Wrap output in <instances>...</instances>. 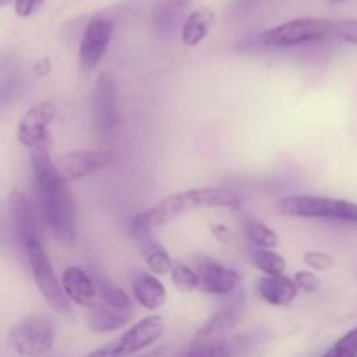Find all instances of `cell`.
I'll list each match as a JSON object with an SVG mask.
<instances>
[{"mask_svg": "<svg viewBox=\"0 0 357 357\" xmlns=\"http://www.w3.org/2000/svg\"><path fill=\"white\" fill-rule=\"evenodd\" d=\"M30 160L45 223L59 243L73 244L77 239V202L68 181L59 174L47 149L31 150Z\"/></svg>", "mask_w": 357, "mask_h": 357, "instance_id": "obj_1", "label": "cell"}, {"mask_svg": "<svg viewBox=\"0 0 357 357\" xmlns=\"http://www.w3.org/2000/svg\"><path fill=\"white\" fill-rule=\"evenodd\" d=\"M244 194L227 187H195L178 192L146 209L153 229L167 225L178 216L201 209H239Z\"/></svg>", "mask_w": 357, "mask_h": 357, "instance_id": "obj_2", "label": "cell"}, {"mask_svg": "<svg viewBox=\"0 0 357 357\" xmlns=\"http://www.w3.org/2000/svg\"><path fill=\"white\" fill-rule=\"evenodd\" d=\"M278 213L291 218L333 220L357 225V202L324 195H288L278 202Z\"/></svg>", "mask_w": 357, "mask_h": 357, "instance_id": "obj_3", "label": "cell"}, {"mask_svg": "<svg viewBox=\"0 0 357 357\" xmlns=\"http://www.w3.org/2000/svg\"><path fill=\"white\" fill-rule=\"evenodd\" d=\"M24 255L28 258L30 271L33 274V281L37 284V289L40 291L42 298L47 302V305L56 314H59V316H70L72 314L70 300L66 298L65 291H63L61 281L56 278L54 268H52L51 260H49L40 241H33V243L28 244L24 248Z\"/></svg>", "mask_w": 357, "mask_h": 357, "instance_id": "obj_4", "label": "cell"}, {"mask_svg": "<svg viewBox=\"0 0 357 357\" xmlns=\"http://www.w3.org/2000/svg\"><path fill=\"white\" fill-rule=\"evenodd\" d=\"M335 33V21L324 17H296L264 31L261 44L268 47H295L326 38Z\"/></svg>", "mask_w": 357, "mask_h": 357, "instance_id": "obj_5", "label": "cell"}, {"mask_svg": "<svg viewBox=\"0 0 357 357\" xmlns=\"http://www.w3.org/2000/svg\"><path fill=\"white\" fill-rule=\"evenodd\" d=\"M10 347L21 357H40L52 351L56 328L44 316H26L9 330Z\"/></svg>", "mask_w": 357, "mask_h": 357, "instance_id": "obj_6", "label": "cell"}, {"mask_svg": "<svg viewBox=\"0 0 357 357\" xmlns=\"http://www.w3.org/2000/svg\"><path fill=\"white\" fill-rule=\"evenodd\" d=\"M164 330H166V324L160 316L143 317L121 337L89 352L86 357H128L138 354V352L152 347L162 337Z\"/></svg>", "mask_w": 357, "mask_h": 357, "instance_id": "obj_7", "label": "cell"}, {"mask_svg": "<svg viewBox=\"0 0 357 357\" xmlns=\"http://www.w3.org/2000/svg\"><path fill=\"white\" fill-rule=\"evenodd\" d=\"M93 122L100 131H114L122 124L121 98L114 75L108 72L100 73L91 101Z\"/></svg>", "mask_w": 357, "mask_h": 357, "instance_id": "obj_8", "label": "cell"}, {"mask_svg": "<svg viewBox=\"0 0 357 357\" xmlns=\"http://www.w3.org/2000/svg\"><path fill=\"white\" fill-rule=\"evenodd\" d=\"M56 119V105L52 101H40L24 112L17 124V139L30 150L47 149L51 143L49 126Z\"/></svg>", "mask_w": 357, "mask_h": 357, "instance_id": "obj_9", "label": "cell"}, {"mask_svg": "<svg viewBox=\"0 0 357 357\" xmlns=\"http://www.w3.org/2000/svg\"><path fill=\"white\" fill-rule=\"evenodd\" d=\"M194 268L199 275V289L206 295L230 296L241 284L239 272L225 267L208 255H197Z\"/></svg>", "mask_w": 357, "mask_h": 357, "instance_id": "obj_10", "label": "cell"}, {"mask_svg": "<svg viewBox=\"0 0 357 357\" xmlns=\"http://www.w3.org/2000/svg\"><path fill=\"white\" fill-rule=\"evenodd\" d=\"M114 35V23L108 17L96 16L89 21L79 45V65L84 72L96 68L103 59Z\"/></svg>", "mask_w": 357, "mask_h": 357, "instance_id": "obj_11", "label": "cell"}, {"mask_svg": "<svg viewBox=\"0 0 357 357\" xmlns=\"http://www.w3.org/2000/svg\"><path fill=\"white\" fill-rule=\"evenodd\" d=\"M54 162L59 174L66 181H72L105 169L112 162V155L105 150H73L59 155Z\"/></svg>", "mask_w": 357, "mask_h": 357, "instance_id": "obj_12", "label": "cell"}, {"mask_svg": "<svg viewBox=\"0 0 357 357\" xmlns=\"http://www.w3.org/2000/svg\"><path fill=\"white\" fill-rule=\"evenodd\" d=\"M9 211L14 237L23 250L33 241H40L38 239V220L35 215V208L23 192H10Z\"/></svg>", "mask_w": 357, "mask_h": 357, "instance_id": "obj_13", "label": "cell"}, {"mask_svg": "<svg viewBox=\"0 0 357 357\" xmlns=\"http://www.w3.org/2000/svg\"><path fill=\"white\" fill-rule=\"evenodd\" d=\"M243 300H236L234 303H227L220 310H216L204 324L197 330L194 337V344H206V342H222L236 330L243 321Z\"/></svg>", "mask_w": 357, "mask_h": 357, "instance_id": "obj_14", "label": "cell"}, {"mask_svg": "<svg viewBox=\"0 0 357 357\" xmlns=\"http://www.w3.org/2000/svg\"><path fill=\"white\" fill-rule=\"evenodd\" d=\"M61 286L66 298L84 309H93L98 300V289L94 279L84 268L72 265L65 268L61 275Z\"/></svg>", "mask_w": 357, "mask_h": 357, "instance_id": "obj_15", "label": "cell"}, {"mask_svg": "<svg viewBox=\"0 0 357 357\" xmlns=\"http://www.w3.org/2000/svg\"><path fill=\"white\" fill-rule=\"evenodd\" d=\"M258 296L271 307H288L298 296L300 289L296 288L293 278L286 274L261 275L257 281Z\"/></svg>", "mask_w": 357, "mask_h": 357, "instance_id": "obj_16", "label": "cell"}, {"mask_svg": "<svg viewBox=\"0 0 357 357\" xmlns=\"http://www.w3.org/2000/svg\"><path fill=\"white\" fill-rule=\"evenodd\" d=\"M132 296L146 310H159L167 302L166 286L150 272H136L131 281Z\"/></svg>", "mask_w": 357, "mask_h": 357, "instance_id": "obj_17", "label": "cell"}, {"mask_svg": "<svg viewBox=\"0 0 357 357\" xmlns=\"http://www.w3.org/2000/svg\"><path fill=\"white\" fill-rule=\"evenodd\" d=\"M192 0H157L152 7V23L159 33L169 35L180 26Z\"/></svg>", "mask_w": 357, "mask_h": 357, "instance_id": "obj_18", "label": "cell"}, {"mask_svg": "<svg viewBox=\"0 0 357 357\" xmlns=\"http://www.w3.org/2000/svg\"><path fill=\"white\" fill-rule=\"evenodd\" d=\"M215 13L209 7L195 9L194 13L185 17L183 24H181V42L188 47L199 45L209 35L213 24H215Z\"/></svg>", "mask_w": 357, "mask_h": 357, "instance_id": "obj_19", "label": "cell"}, {"mask_svg": "<svg viewBox=\"0 0 357 357\" xmlns=\"http://www.w3.org/2000/svg\"><path fill=\"white\" fill-rule=\"evenodd\" d=\"M132 312L131 310H121L115 307L101 303L89 309V328L94 333H110L124 328L126 324L131 323Z\"/></svg>", "mask_w": 357, "mask_h": 357, "instance_id": "obj_20", "label": "cell"}, {"mask_svg": "<svg viewBox=\"0 0 357 357\" xmlns=\"http://www.w3.org/2000/svg\"><path fill=\"white\" fill-rule=\"evenodd\" d=\"M142 253L145 257L146 268H149L150 274L157 275V278L159 275L171 274V271L174 267L173 258H171V255L157 241H152V243L142 246Z\"/></svg>", "mask_w": 357, "mask_h": 357, "instance_id": "obj_21", "label": "cell"}, {"mask_svg": "<svg viewBox=\"0 0 357 357\" xmlns=\"http://www.w3.org/2000/svg\"><path fill=\"white\" fill-rule=\"evenodd\" d=\"M96 289H98V296H101L103 303L107 305L115 307V309H121V310H131L132 302H131V296L128 295L124 288H121L119 284H115L114 281H110L108 278L105 275H100L96 278Z\"/></svg>", "mask_w": 357, "mask_h": 357, "instance_id": "obj_22", "label": "cell"}, {"mask_svg": "<svg viewBox=\"0 0 357 357\" xmlns=\"http://www.w3.org/2000/svg\"><path fill=\"white\" fill-rule=\"evenodd\" d=\"M244 236L257 250H274L279 244L278 232L260 220H246L244 222Z\"/></svg>", "mask_w": 357, "mask_h": 357, "instance_id": "obj_23", "label": "cell"}, {"mask_svg": "<svg viewBox=\"0 0 357 357\" xmlns=\"http://www.w3.org/2000/svg\"><path fill=\"white\" fill-rule=\"evenodd\" d=\"M251 264L264 275H279L286 272V258L274 250H257L251 255Z\"/></svg>", "mask_w": 357, "mask_h": 357, "instance_id": "obj_24", "label": "cell"}, {"mask_svg": "<svg viewBox=\"0 0 357 357\" xmlns=\"http://www.w3.org/2000/svg\"><path fill=\"white\" fill-rule=\"evenodd\" d=\"M178 357H234L232 345L222 342H206V344H194Z\"/></svg>", "mask_w": 357, "mask_h": 357, "instance_id": "obj_25", "label": "cell"}, {"mask_svg": "<svg viewBox=\"0 0 357 357\" xmlns=\"http://www.w3.org/2000/svg\"><path fill=\"white\" fill-rule=\"evenodd\" d=\"M171 281H173L174 288L180 289L183 293H190L194 289H199V275L194 267L187 264H174L173 271H171Z\"/></svg>", "mask_w": 357, "mask_h": 357, "instance_id": "obj_26", "label": "cell"}, {"mask_svg": "<svg viewBox=\"0 0 357 357\" xmlns=\"http://www.w3.org/2000/svg\"><path fill=\"white\" fill-rule=\"evenodd\" d=\"M321 357H357V326L338 338Z\"/></svg>", "mask_w": 357, "mask_h": 357, "instance_id": "obj_27", "label": "cell"}, {"mask_svg": "<svg viewBox=\"0 0 357 357\" xmlns=\"http://www.w3.org/2000/svg\"><path fill=\"white\" fill-rule=\"evenodd\" d=\"M303 261H305L307 267L314 272H326L335 267V258L331 257V255L324 253V251H307V253L303 255Z\"/></svg>", "mask_w": 357, "mask_h": 357, "instance_id": "obj_28", "label": "cell"}, {"mask_svg": "<svg viewBox=\"0 0 357 357\" xmlns=\"http://www.w3.org/2000/svg\"><path fill=\"white\" fill-rule=\"evenodd\" d=\"M293 281H295L296 288L300 291L305 293H316L321 284L319 278H317L314 271H296L295 275H293Z\"/></svg>", "mask_w": 357, "mask_h": 357, "instance_id": "obj_29", "label": "cell"}, {"mask_svg": "<svg viewBox=\"0 0 357 357\" xmlns=\"http://www.w3.org/2000/svg\"><path fill=\"white\" fill-rule=\"evenodd\" d=\"M335 35L349 44L357 45V20L335 21Z\"/></svg>", "mask_w": 357, "mask_h": 357, "instance_id": "obj_30", "label": "cell"}, {"mask_svg": "<svg viewBox=\"0 0 357 357\" xmlns=\"http://www.w3.org/2000/svg\"><path fill=\"white\" fill-rule=\"evenodd\" d=\"M209 230H211V236L222 244L230 243V241H232V237H234L232 229H230L229 225H225V223H222V222L213 223V225L209 227Z\"/></svg>", "mask_w": 357, "mask_h": 357, "instance_id": "obj_31", "label": "cell"}, {"mask_svg": "<svg viewBox=\"0 0 357 357\" xmlns=\"http://www.w3.org/2000/svg\"><path fill=\"white\" fill-rule=\"evenodd\" d=\"M42 3V0H16L14 2V9L20 17H28L38 6Z\"/></svg>", "mask_w": 357, "mask_h": 357, "instance_id": "obj_32", "label": "cell"}, {"mask_svg": "<svg viewBox=\"0 0 357 357\" xmlns=\"http://www.w3.org/2000/svg\"><path fill=\"white\" fill-rule=\"evenodd\" d=\"M33 72L37 73L38 77H45V75H47V73L51 72V61H49V58H42L40 61L35 63Z\"/></svg>", "mask_w": 357, "mask_h": 357, "instance_id": "obj_33", "label": "cell"}, {"mask_svg": "<svg viewBox=\"0 0 357 357\" xmlns=\"http://www.w3.org/2000/svg\"><path fill=\"white\" fill-rule=\"evenodd\" d=\"M162 354H164V349H155V351L149 352V354H143L138 357H162Z\"/></svg>", "mask_w": 357, "mask_h": 357, "instance_id": "obj_34", "label": "cell"}, {"mask_svg": "<svg viewBox=\"0 0 357 357\" xmlns=\"http://www.w3.org/2000/svg\"><path fill=\"white\" fill-rule=\"evenodd\" d=\"M10 2H16V0H0V7H6V6H9Z\"/></svg>", "mask_w": 357, "mask_h": 357, "instance_id": "obj_35", "label": "cell"}]
</instances>
